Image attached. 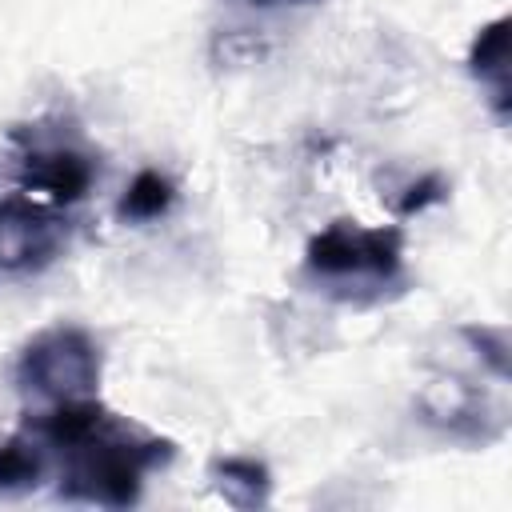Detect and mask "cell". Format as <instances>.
<instances>
[{"mask_svg":"<svg viewBox=\"0 0 512 512\" xmlns=\"http://www.w3.org/2000/svg\"><path fill=\"white\" fill-rule=\"evenodd\" d=\"M176 456L172 440L132 432L124 424L108 420L84 436L80 444L68 448V468L60 476V496L64 500H84V504H104V508H128L140 500L144 476Z\"/></svg>","mask_w":512,"mask_h":512,"instance_id":"obj_1","label":"cell"},{"mask_svg":"<svg viewBox=\"0 0 512 512\" xmlns=\"http://www.w3.org/2000/svg\"><path fill=\"white\" fill-rule=\"evenodd\" d=\"M404 272V232L364 228L356 220H332L308 240L304 276L324 284L340 300H372Z\"/></svg>","mask_w":512,"mask_h":512,"instance_id":"obj_2","label":"cell"},{"mask_svg":"<svg viewBox=\"0 0 512 512\" xmlns=\"http://www.w3.org/2000/svg\"><path fill=\"white\" fill-rule=\"evenodd\" d=\"M16 388L40 400H80L100 384V344L76 324H52L36 332L16 356Z\"/></svg>","mask_w":512,"mask_h":512,"instance_id":"obj_3","label":"cell"},{"mask_svg":"<svg viewBox=\"0 0 512 512\" xmlns=\"http://www.w3.org/2000/svg\"><path fill=\"white\" fill-rule=\"evenodd\" d=\"M68 228L60 216L32 200L0 204V268L4 272H36L60 256Z\"/></svg>","mask_w":512,"mask_h":512,"instance_id":"obj_4","label":"cell"},{"mask_svg":"<svg viewBox=\"0 0 512 512\" xmlns=\"http://www.w3.org/2000/svg\"><path fill=\"white\" fill-rule=\"evenodd\" d=\"M96 180V160L68 144V140H52V144H36L24 152L20 160V184L32 192L52 196L56 204H72L80 200Z\"/></svg>","mask_w":512,"mask_h":512,"instance_id":"obj_5","label":"cell"},{"mask_svg":"<svg viewBox=\"0 0 512 512\" xmlns=\"http://www.w3.org/2000/svg\"><path fill=\"white\" fill-rule=\"evenodd\" d=\"M420 412H424L428 424H436L440 432H448V436H456V440H480V444H484V440L496 436L492 428H484V420H488L484 400H480L472 388L456 384V380L432 384V388L420 396Z\"/></svg>","mask_w":512,"mask_h":512,"instance_id":"obj_6","label":"cell"},{"mask_svg":"<svg viewBox=\"0 0 512 512\" xmlns=\"http://www.w3.org/2000/svg\"><path fill=\"white\" fill-rule=\"evenodd\" d=\"M468 72L480 80L496 120H508V16L484 24L468 48Z\"/></svg>","mask_w":512,"mask_h":512,"instance_id":"obj_7","label":"cell"},{"mask_svg":"<svg viewBox=\"0 0 512 512\" xmlns=\"http://www.w3.org/2000/svg\"><path fill=\"white\" fill-rule=\"evenodd\" d=\"M208 476H212V488L232 508H260V504H268L272 476H268V464L256 460V456H216L208 464Z\"/></svg>","mask_w":512,"mask_h":512,"instance_id":"obj_8","label":"cell"},{"mask_svg":"<svg viewBox=\"0 0 512 512\" xmlns=\"http://www.w3.org/2000/svg\"><path fill=\"white\" fill-rule=\"evenodd\" d=\"M44 472L48 460L36 432H12L0 440V496H24L40 488Z\"/></svg>","mask_w":512,"mask_h":512,"instance_id":"obj_9","label":"cell"},{"mask_svg":"<svg viewBox=\"0 0 512 512\" xmlns=\"http://www.w3.org/2000/svg\"><path fill=\"white\" fill-rule=\"evenodd\" d=\"M172 200H176L172 180H168L164 172H156V168H144V172H136V180L128 184V192H124V200H120L116 212H120V220L144 224V220L164 216V212L172 208Z\"/></svg>","mask_w":512,"mask_h":512,"instance_id":"obj_10","label":"cell"},{"mask_svg":"<svg viewBox=\"0 0 512 512\" xmlns=\"http://www.w3.org/2000/svg\"><path fill=\"white\" fill-rule=\"evenodd\" d=\"M460 336L476 348V356H484V360H488V368H492L500 380L508 376V340H504V332H500V328H464Z\"/></svg>","mask_w":512,"mask_h":512,"instance_id":"obj_11","label":"cell"},{"mask_svg":"<svg viewBox=\"0 0 512 512\" xmlns=\"http://www.w3.org/2000/svg\"><path fill=\"white\" fill-rule=\"evenodd\" d=\"M436 200H444V180L440 176H424L420 184L408 188V196L396 204V212L400 216H412V212H420L424 204H436Z\"/></svg>","mask_w":512,"mask_h":512,"instance_id":"obj_12","label":"cell"},{"mask_svg":"<svg viewBox=\"0 0 512 512\" xmlns=\"http://www.w3.org/2000/svg\"><path fill=\"white\" fill-rule=\"evenodd\" d=\"M252 4H300V0H252Z\"/></svg>","mask_w":512,"mask_h":512,"instance_id":"obj_13","label":"cell"}]
</instances>
